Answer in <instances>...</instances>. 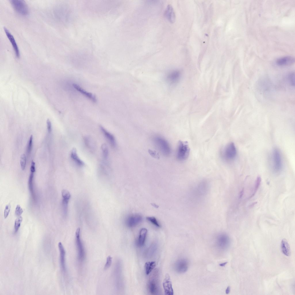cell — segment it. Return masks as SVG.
Wrapping results in <instances>:
<instances>
[{
	"instance_id": "obj_1",
	"label": "cell",
	"mask_w": 295,
	"mask_h": 295,
	"mask_svg": "<svg viewBox=\"0 0 295 295\" xmlns=\"http://www.w3.org/2000/svg\"><path fill=\"white\" fill-rule=\"evenodd\" d=\"M148 289L152 294H158L159 292V272L155 269L149 277L147 283Z\"/></svg>"
},
{
	"instance_id": "obj_2",
	"label": "cell",
	"mask_w": 295,
	"mask_h": 295,
	"mask_svg": "<svg viewBox=\"0 0 295 295\" xmlns=\"http://www.w3.org/2000/svg\"><path fill=\"white\" fill-rule=\"evenodd\" d=\"M153 142L155 146L161 153L165 156H168L171 152V149L167 141L160 136H156L153 138Z\"/></svg>"
},
{
	"instance_id": "obj_3",
	"label": "cell",
	"mask_w": 295,
	"mask_h": 295,
	"mask_svg": "<svg viewBox=\"0 0 295 295\" xmlns=\"http://www.w3.org/2000/svg\"><path fill=\"white\" fill-rule=\"evenodd\" d=\"M272 168L275 173L280 172L282 168V161L280 152L276 148L273 150L271 155Z\"/></svg>"
},
{
	"instance_id": "obj_4",
	"label": "cell",
	"mask_w": 295,
	"mask_h": 295,
	"mask_svg": "<svg viewBox=\"0 0 295 295\" xmlns=\"http://www.w3.org/2000/svg\"><path fill=\"white\" fill-rule=\"evenodd\" d=\"M190 152V149L188 143L185 141H179L177 152V159L180 161L185 160L188 157Z\"/></svg>"
},
{
	"instance_id": "obj_5",
	"label": "cell",
	"mask_w": 295,
	"mask_h": 295,
	"mask_svg": "<svg viewBox=\"0 0 295 295\" xmlns=\"http://www.w3.org/2000/svg\"><path fill=\"white\" fill-rule=\"evenodd\" d=\"M80 228H77L75 232V242L77 251V258L80 262H83L85 257V249L80 236Z\"/></svg>"
},
{
	"instance_id": "obj_6",
	"label": "cell",
	"mask_w": 295,
	"mask_h": 295,
	"mask_svg": "<svg viewBox=\"0 0 295 295\" xmlns=\"http://www.w3.org/2000/svg\"><path fill=\"white\" fill-rule=\"evenodd\" d=\"M237 153V150L234 143L230 142L225 147L223 152L222 157L225 160L230 161L235 159Z\"/></svg>"
},
{
	"instance_id": "obj_7",
	"label": "cell",
	"mask_w": 295,
	"mask_h": 295,
	"mask_svg": "<svg viewBox=\"0 0 295 295\" xmlns=\"http://www.w3.org/2000/svg\"><path fill=\"white\" fill-rule=\"evenodd\" d=\"M10 2L14 10L19 14L26 15L29 13V10L27 4L22 0H11Z\"/></svg>"
},
{
	"instance_id": "obj_8",
	"label": "cell",
	"mask_w": 295,
	"mask_h": 295,
	"mask_svg": "<svg viewBox=\"0 0 295 295\" xmlns=\"http://www.w3.org/2000/svg\"><path fill=\"white\" fill-rule=\"evenodd\" d=\"M188 262L185 259H181L178 260L175 263L174 268L175 271L179 273H183L186 272L188 269Z\"/></svg>"
},
{
	"instance_id": "obj_9",
	"label": "cell",
	"mask_w": 295,
	"mask_h": 295,
	"mask_svg": "<svg viewBox=\"0 0 295 295\" xmlns=\"http://www.w3.org/2000/svg\"><path fill=\"white\" fill-rule=\"evenodd\" d=\"M216 243L218 247L220 248L226 249L229 244V238L226 235L221 234L217 237Z\"/></svg>"
},
{
	"instance_id": "obj_10",
	"label": "cell",
	"mask_w": 295,
	"mask_h": 295,
	"mask_svg": "<svg viewBox=\"0 0 295 295\" xmlns=\"http://www.w3.org/2000/svg\"><path fill=\"white\" fill-rule=\"evenodd\" d=\"M4 30L7 37L12 44L16 57L17 58H19L20 56V51L14 36L5 27H4Z\"/></svg>"
},
{
	"instance_id": "obj_11",
	"label": "cell",
	"mask_w": 295,
	"mask_h": 295,
	"mask_svg": "<svg viewBox=\"0 0 295 295\" xmlns=\"http://www.w3.org/2000/svg\"><path fill=\"white\" fill-rule=\"evenodd\" d=\"M294 62V58L290 56H286L277 59L276 61V63L279 66H285L292 65Z\"/></svg>"
},
{
	"instance_id": "obj_12",
	"label": "cell",
	"mask_w": 295,
	"mask_h": 295,
	"mask_svg": "<svg viewBox=\"0 0 295 295\" xmlns=\"http://www.w3.org/2000/svg\"><path fill=\"white\" fill-rule=\"evenodd\" d=\"M162 284L165 294L173 295V291L172 287L171 282L170 276L168 274L166 275Z\"/></svg>"
},
{
	"instance_id": "obj_13",
	"label": "cell",
	"mask_w": 295,
	"mask_h": 295,
	"mask_svg": "<svg viewBox=\"0 0 295 295\" xmlns=\"http://www.w3.org/2000/svg\"><path fill=\"white\" fill-rule=\"evenodd\" d=\"M58 247L60 252V261L61 270L65 273L66 271L65 266V251L64 248L61 242L58 243Z\"/></svg>"
},
{
	"instance_id": "obj_14",
	"label": "cell",
	"mask_w": 295,
	"mask_h": 295,
	"mask_svg": "<svg viewBox=\"0 0 295 295\" xmlns=\"http://www.w3.org/2000/svg\"><path fill=\"white\" fill-rule=\"evenodd\" d=\"M142 218L140 215H135L130 216L126 220L127 225L129 227H133L142 221Z\"/></svg>"
},
{
	"instance_id": "obj_15",
	"label": "cell",
	"mask_w": 295,
	"mask_h": 295,
	"mask_svg": "<svg viewBox=\"0 0 295 295\" xmlns=\"http://www.w3.org/2000/svg\"><path fill=\"white\" fill-rule=\"evenodd\" d=\"M164 14L166 18L170 22H174L176 18L174 10L171 5L169 4L167 5Z\"/></svg>"
},
{
	"instance_id": "obj_16",
	"label": "cell",
	"mask_w": 295,
	"mask_h": 295,
	"mask_svg": "<svg viewBox=\"0 0 295 295\" xmlns=\"http://www.w3.org/2000/svg\"><path fill=\"white\" fill-rule=\"evenodd\" d=\"M100 128L104 136L110 143L111 145L113 148H115L116 145V142L114 136L107 131L103 126H100Z\"/></svg>"
},
{
	"instance_id": "obj_17",
	"label": "cell",
	"mask_w": 295,
	"mask_h": 295,
	"mask_svg": "<svg viewBox=\"0 0 295 295\" xmlns=\"http://www.w3.org/2000/svg\"><path fill=\"white\" fill-rule=\"evenodd\" d=\"M73 86L75 89L85 96L92 101L94 103L96 102L97 100L95 96L91 93L85 91L81 87L79 86L76 84H73Z\"/></svg>"
},
{
	"instance_id": "obj_18",
	"label": "cell",
	"mask_w": 295,
	"mask_h": 295,
	"mask_svg": "<svg viewBox=\"0 0 295 295\" xmlns=\"http://www.w3.org/2000/svg\"><path fill=\"white\" fill-rule=\"evenodd\" d=\"M281 247L282 252L283 254L287 256L290 255L291 252L290 246L286 239H283L282 240Z\"/></svg>"
},
{
	"instance_id": "obj_19",
	"label": "cell",
	"mask_w": 295,
	"mask_h": 295,
	"mask_svg": "<svg viewBox=\"0 0 295 295\" xmlns=\"http://www.w3.org/2000/svg\"><path fill=\"white\" fill-rule=\"evenodd\" d=\"M70 156L72 160L78 166L82 167L84 165V162L78 156L76 150L75 148L73 149L72 150L70 154Z\"/></svg>"
},
{
	"instance_id": "obj_20",
	"label": "cell",
	"mask_w": 295,
	"mask_h": 295,
	"mask_svg": "<svg viewBox=\"0 0 295 295\" xmlns=\"http://www.w3.org/2000/svg\"><path fill=\"white\" fill-rule=\"evenodd\" d=\"M180 73L178 71H174L170 73L167 77L169 82L172 84L177 82L180 77Z\"/></svg>"
},
{
	"instance_id": "obj_21",
	"label": "cell",
	"mask_w": 295,
	"mask_h": 295,
	"mask_svg": "<svg viewBox=\"0 0 295 295\" xmlns=\"http://www.w3.org/2000/svg\"><path fill=\"white\" fill-rule=\"evenodd\" d=\"M147 233V230L145 228H142L139 232L137 243L139 246L141 247L144 244Z\"/></svg>"
},
{
	"instance_id": "obj_22",
	"label": "cell",
	"mask_w": 295,
	"mask_h": 295,
	"mask_svg": "<svg viewBox=\"0 0 295 295\" xmlns=\"http://www.w3.org/2000/svg\"><path fill=\"white\" fill-rule=\"evenodd\" d=\"M156 266V263L154 261L146 262L145 265V268L146 275L149 274L154 269Z\"/></svg>"
},
{
	"instance_id": "obj_23",
	"label": "cell",
	"mask_w": 295,
	"mask_h": 295,
	"mask_svg": "<svg viewBox=\"0 0 295 295\" xmlns=\"http://www.w3.org/2000/svg\"><path fill=\"white\" fill-rule=\"evenodd\" d=\"M34 173L31 172L29 178L28 184L30 191L33 197L34 198V193L33 190V180L34 176Z\"/></svg>"
},
{
	"instance_id": "obj_24",
	"label": "cell",
	"mask_w": 295,
	"mask_h": 295,
	"mask_svg": "<svg viewBox=\"0 0 295 295\" xmlns=\"http://www.w3.org/2000/svg\"><path fill=\"white\" fill-rule=\"evenodd\" d=\"M22 221V218L21 216H18L16 219L15 221L14 226L15 232L16 233L18 231Z\"/></svg>"
},
{
	"instance_id": "obj_25",
	"label": "cell",
	"mask_w": 295,
	"mask_h": 295,
	"mask_svg": "<svg viewBox=\"0 0 295 295\" xmlns=\"http://www.w3.org/2000/svg\"><path fill=\"white\" fill-rule=\"evenodd\" d=\"M33 143V137L31 135L27 143V146L26 152L27 155H29L32 150Z\"/></svg>"
},
{
	"instance_id": "obj_26",
	"label": "cell",
	"mask_w": 295,
	"mask_h": 295,
	"mask_svg": "<svg viewBox=\"0 0 295 295\" xmlns=\"http://www.w3.org/2000/svg\"><path fill=\"white\" fill-rule=\"evenodd\" d=\"M261 181V177L260 176H258L255 181L254 191L253 192L251 196H250L251 198L254 196V195L255 194V193H256L259 187L260 186Z\"/></svg>"
},
{
	"instance_id": "obj_27",
	"label": "cell",
	"mask_w": 295,
	"mask_h": 295,
	"mask_svg": "<svg viewBox=\"0 0 295 295\" xmlns=\"http://www.w3.org/2000/svg\"><path fill=\"white\" fill-rule=\"evenodd\" d=\"M27 159L26 155L24 154L21 155L20 159V165L21 168L22 170H24L26 164Z\"/></svg>"
},
{
	"instance_id": "obj_28",
	"label": "cell",
	"mask_w": 295,
	"mask_h": 295,
	"mask_svg": "<svg viewBox=\"0 0 295 295\" xmlns=\"http://www.w3.org/2000/svg\"><path fill=\"white\" fill-rule=\"evenodd\" d=\"M101 150L103 156L104 158L107 159L108 156L109 151L107 146L106 144H104L102 145Z\"/></svg>"
},
{
	"instance_id": "obj_29",
	"label": "cell",
	"mask_w": 295,
	"mask_h": 295,
	"mask_svg": "<svg viewBox=\"0 0 295 295\" xmlns=\"http://www.w3.org/2000/svg\"><path fill=\"white\" fill-rule=\"evenodd\" d=\"M156 249V245L155 243L152 244L148 248L147 254L150 256L152 255Z\"/></svg>"
},
{
	"instance_id": "obj_30",
	"label": "cell",
	"mask_w": 295,
	"mask_h": 295,
	"mask_svg": "<svg viewBox=\"0 0 295 295\" xmlns=\"http://www.w3.org/2000/svg\"><path fill=\"white\" fill-rule=\"evenodd\" d=\"M288 79L290 84L294 86H295V73L294 72L290 73L288 75Z\"/></svg>"
},
{
	"instance_id": "obj_31",
	"label": "cell",
	"mask_w": 295,
	"mask_h": 295,
	"mask_svg": "<svg viewBox=\"0 0 295 295\" xmlns=\"http://www.w3.org/2000/svg\"><path fill=\"white\" fill-rule=\"evenodd\" d=\"M61 194L63 199L69 200L71 195L69 191L67 190L63 189L62 191Z\"/></svg>"
},
{
	"instance_id": "obj_32",
	"label": "cell",
	"mask_w": 295,
	"mask_h": 295,
	"mask_svg": "<svg viewBox=\"0 0 295 295\" xmlns=\"http://www.w3.org/2000/svg\"><path fill=\"white\" fill-rule=\"evenodd\" d=\"M147 220L156 227H160V225L158 223L156 218L153 217H149L147 218Z\"/></svg>"
},
{
	"instance_id": "obj_33",
	"label": "cell",
	"mask_w": 295,
	"mask_h": 295,
	"mask_svg": "<svg viewBox=\"0 0 295 295\" xmlns=\"http://www.w3.org/2000/svg\"><path fill=\"white\" fill-rule=\"evenodd\" d=\"M112 262V258L110 256H109L107 258L106 263L104 267V269H108L110 267Z\"/></svg>"
},
{
	"instance_id": "obj_34",
	"label": "cell",
	"mask_w": 295,
	"mask_h": 295,
	"mask_svg": "<svg viewBox=\"0 0 295 295\" xmlns=\"http://www.w3.org/2000/svg\"><path fill=\"white\" fill-rule=\"evenodd\" d=\"M11 205L10 204H9L6 206L4 212V216L5 218H6L8 217Z\"/></svg>"
},
{
	"instance_id": "obj_35",
	"label": "cell",
	"mask_w": 295,
	"mask_h": 295,
	"mask_svg": "<svg viewBox=\"0 0 295 295\" xmlns=\"http://www.w3.org/2000/svg\"><path fill=\"white\" fill-rule=\"evenodd\" d=\"M23 212V210L20 206L18 205H17L15 210V215L17 216H20Z\"/></svg>"
},
{
	"instance_id": "obj_36",
	"label": "cell",
	"mask_w": 295,
	"mask_h": 295,
	"mask_svg": "<svg viewBox=\"0 0 295 295\" xmlns=\"http://www.w3.org/2000/svg\"><path fill=\"white\" fill-rule=\"evenodd\" d=\"M47 125L48 132L50 133L52 131V125L51 121L48 119L47 120Z\"/></svg>"
},
{
	"instance_id": "obj_37",
	"label": "cell",
	"mask_w": 295,
	"mask_h": 295,
	"mask_svg": "<svg viewBox=\"0 0 295 295\" xmlns=\"http://www.w3.org/2000/svg\"><path fill=\"white\" fill-rule=\"evenodd\" d=\"M148 151L152 157L157 159H159V155L156 152L151 150H149Z\"/></svg>"
},
{
	"instance_id": "obj_38",
	"label": "cell",
	"mask_w": 295,
	"mask_h": 295,
	"mask_svg": "<svg viewBox=\"0 0 295 295\" xmlns=\"http://www.w3.org/2000/svg\"><path fill=\"white\" fill-rule=\"evenodd\" d=\"M30 171L31 172L33 173H34L35 171V163L33 160H32L31 162Z\"/></svg>"
},
{
	"instance_id": "obj_39",
	"label": "cell",
	"mask_w": 295,
	"mask_h": 295,
	"mask_svg": "<svg viewBox=\"0 0 295 295\" xmlns=\"http://www.w3.org/2000/svg\"><path fill=\"white\" fill-rule=\"evenodd\" d=\"M243 193H244V189H243V188L242 189L241 191V192H240V193L239 196V198H241L242 197V196H243Z\"/></svg>"
},
{
	"instance_id": "obj_40",
	"label": "cell",
	"mask_w": 295,
	"mask_h": 295,
	"mask_svg": "<svg viewBox=\"0 0 295 295\" xmlns=\"http://www.w3.org/2000/svg\"><path fill=\"white\" fill-rule=\"evenodd\" d=\"M230 291V286H228L226 288V294H228L229 293Z\"/></svg>"
},
{
	"instance_id": "obj_41",
	"label": "cell",
	"mask_w": 295,
	"mask_h": 295,
	"mask_svg": "<svg viewBox=\"0 0 295 295\" xmlns=\"http://www.w3.org/2000/svg\"><path fill=\"white\" fill-rule=\"evenodd\" d=\"M227 263V262H224V263H221V264H220V266H225L226 264Z\"/></svg>"
},
{
	"instance_id": "obj_42",
	"label": "cell",
	"mask_w": 295,
	"mask_h": 295,
	"mask_svg": "<svg viewBox=\"0 0 295 295\" xmlns=\"http://www.w3.org/2000/svg\"><path fill=\"white\" fill-rule=\"evenodd\" d=\"M257 203L256 202H254V203H252V204H251L249 206V207H253Z\"/></svg>"
}]
</instances>
